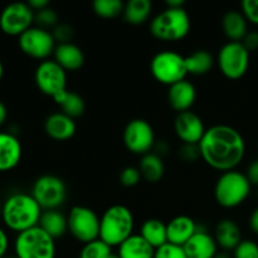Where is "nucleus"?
I'll list each match as a JSON object with an SVG mask.
<instances>
[{
    "label": "nucleus",
    "instance_id": "1",
    "mask_svg": "<svg viewBox=\"0 0 258 258\" xmlns=\"http://www.w3.org/2000/svg\"><path fill=\"white\" fill-rule=\"evenodd\" d=\"M202 159L222 173L234 170L243 160L246 143L238 130L228 125H214L207 128L199 143Z\"/></svg>",
    "mask_w": 258,
    "mask_h": 258
},
{
    "label": "nucleus",
    "instance_id": "2",
    "mask_svg": "<svg viewBox=\"0 0 258 258\" xmlns=\"http://www.w3.org/2000/svg\"><path fill=\"white\" fill-rule=\"evenodd\" d=\"M43 209L32 194L18 191L4 199L2 209L3 224L15 233H22L39 224Z\"/></svg>",
    "mask_w": 258,
    "mask_h": 258
},
{
    "label": "nucleus",
    "instance_id": "3",
    "mask_svg": "<svg viewBox=\"0 0 258 258\" xmlns=\"http://www.w3.org/2000/svg\"><path fill=\"white\" fill-rule=\"evenodd\" d=\"M135 219L125 206L115 204L105 211L100 221V239L110 247L120 246L133 236Z\"/></svg>",
    "mask_w": 258,
    "mask_h": 258
},
{
    "label": "nucleus",
    "instance_id": "4",
    "mask_svg": "<svg viewBox=\"0 0 258 258\" xmlns=\"http://www.w3.org/2000/svg\"><path fill=\"white\" fill-rule=\"evenodd\" d=\"M190 17L185 8H165L150 22V32L164 42L181 40L190 32Z\"/></svg>",
    "mask_w": 258,
    "mask_h": 258
},
{
    "label": "nucleus",
    "instance_id": "5",
    "mask_svg": "<svg viewBox=\"0 0 258 258\" xmlns=\"http://www.w3.org/2000/svg\"><path fill=\"white\" fill-rule=\"evenodd\" d=\"M251 186L246 174L236 169L224 171L214 186V198L223 208H236L248 198Z\"/></svg>",
    "mask_w": 258,
    "mask_h": 258
},
{
    "label": "nucleus",
    "instance_id": "6",
    "mask_svg": "<svg viewBox=\"0 0 258 258\" xmlns=\"http://www.w3.org/2000/svg\"><path fill=\"white\" fill-rule=\"evenodd\" d=\"M14 254L18 258H54L55 239L39 226L33 227L17 234Z\"/></svg>",
    "mask_w": 258,
    "mask_h": 258
},
{
    "label": "nucleus",
    "instance_id": "7",
    "mask_svg": "<svg viewBox=\"0 0 258 258\" xmlns=\"http://www.w3.org/2000/svg\"><path fill=\"white\" fill-rule=\"evenodd\" d=\"M150 72L158 82L171 86L185 80V57L175 50H161L156 53L150 62Z\"/></svg>",
    "mask_w": 258,
    "mask_h": 258
},
{
    "label": "nucleus",
    "instance_id": "8",
    "mask_svg": "<svg viewBox=\"0 0 258 258\" xmlns=\"http://www.w3.org/2000/svg\"><path fill=\"white\" fill-rule=\"evenodd\" d=\"M30 194L43 211H52L64 204L67 199V185L59 176L44 174L35 179Z\"/></svg>",
    "mask_w": 258,
    "mask_h": 258
},
{
    "label": "nucleus",
    "instance_id": "9",
    "mask_svg": "<svg viewBox=\"0 0 258 258\" xmlns=\"http://www.w3.org/2000/svg\"><path fill=\"white\" fill-rule=\"evenodd\" d=\"M68 232L83 244L100 238V221L93 209L83 206H76L67 217Z\"/></svg>",
    "mask_w": 258,
    "mask_h": 258
},
{
    "label": "nucleus",
    "instance_id": "10",
    "mask_svg": "<svg viewBox=\"0 0 258 258\" xmlns=\"http://www.w3.org/2000/svg\"><path fill=\"white\" fill-rule=\"evenodd\" d=\"M249 54L242 42H227L218 52L217 62L222 73L229 80H238L247 73L249 67Z\"/></svg>",
    "mask_w": 258,
    "mask_h": 258
},
{
    "label": "nucleus",
    "instance_id": "11",
    "mask_svg": "<svg viewBox=\"0 0 258 258\" xmlns=\"http://www.w3.org/2000/svg\"><path fill=\"white\" fill-rule=\"evenodd\" d=\"M18 45L25 55L34 59L45 60L54 53L55 39L48 29L33 25L18 37Z\"/></svg>",
    "mask_w": 258,
    "mask_h": 258
},
{
    "label": "nucleus",
    "instance_id": "12",
    "mask_svg": "<svg viewBox=\"0 0 258 258\" xmlns=\"http://www.w3.org/2000/svg\"><path fill=\"white\" fill-rule=\"evenodd\" d=\"M34 17V10L28 3H10L0 13V30L10 37H19L33 27Z\"/></svg>",
    "mask_w": 258,
    "mask_h": 258
},
{
    "label": "nucleus",
    "instance_id": "13",
    "mask_svg": "<svg viewBox=\"0 0 258 258\" xmlns=\"http://www.w3.org/2000/svg\"><path fill=\"white\" fill-rule=\"evenodd\" d=\"M34 82L40 92L54 98L67 90V71L54 59L42 60L35 68Z\"/></svg>",
    "mask_w": 258,
    "mask_h": 258
},
{
    "label": "nucleus",
    "instance_id": "14",
    "mask_svg": "<svg viewBox=\"0 0 258 258\" xmlns=\"http://www.w3.org/2000/svg\"><path fill=\"white\" fill-rule=\"evenodd\" d=\"M123 144L134 154L145 155L155 145V133L153 126L144 118H134L123 130Z\"/></svg>",
    "mask_w": 258,
    "mask_h": 258
},
{
    "label": "nucleus",
    "instance_id": "15",
    "mask_svg": "<svg viewBox=\"0 0 258 258\" xmlns=\"http://www.w3.org/2000/svg\"><path fill=\"white\" fill-rule=\"evenodd\" d=\"M174 130L183 144H199L206 134L203 120L193 111H184L176 115Z\"/></svg>",
    "mask_w": 258,
    "mask_h": 258
},
{
    "label": "nucleus",
    "instance_id": "16",
    "mask_svg": "<svg viewBox=\"0 0 258 258\" xmlns=\"http://www.w3.org/2000/svg\"><path fill=\"white\" fill-rule=\"evenodd\" d=\"M23 146L17 135L9 131H0V173H7L19 165Z\"/></svg>",
    "mask_w": 258,
    "mask_h": 258
},
{
    "label": "nucleus",
    "instance_id": "17",
    "mask_svg": "<svg viewBox=\"0 0 258 258\" xmlns=\"http://www.w3.org/2000/svg\"><path fill=\"white\" fill-rule=\"evenodd\" d=\"M196 100L197 90L190 81L183 80L169 86V105L178 113L184 112V111H190L191 106L194 105Z\"/></svg>",
    "mask_w": 258,
    "mask_h": 258
},
{
    "label": "nucleus",
    "instance_id": "18",
    "mask_svg": "<svg viewBox=\"0 0 258 258\" xmlns=\"http://www.w3.org/2000/svg\"><path fill=\"white\" fill-rule=\"evenodd\" d=\"M44 131L50 139L57 141L70 140L77 131L75 118L63 112L50 113L44 121Z\"/></svg>",
    "mask_w": 258,
    "mask_h": 258
},
{
    "label": "nucleus",
    "instance_id": "19",
    "mask_svg": "<svg viewBox=\"0 0 258 258\" xmlns=\"http://www.w3.org/2000/svg\"><path fill=\"white\" fill-rule=\"evenodd\" d=\"M183 248L188 258H214L218 252V244L208 232L198 229Z\"/></svg>",
    "mask_w": 258,
    "mask_h": 258
},
{
    "label": "nucleus",
    "instance_id": "20",
    "mask_svg": "<svg viewBox=\"0 0 258 258\" xmlns=\"http://www.w3.org/2000/svg\"><path fill=\"white\" fill-rule=\"evenodd\" d=\"M198 231V226L189 216H178L166 224L168 243L183 247Z\"/></svg>",
    "mask_w": 258,
    "mask_h": 258
},
{
    "label": "nucleus",
    "instance_id": "21",
    "mask_svg": "<svg viewBox=\"0 0 258 258\" xmlns=\"http://www.w3.org/2000/svg\"><path fill=\"white\" fill-rule=\"evenodd\" d=\"M54 60L66 71H77L85 64V54L75 43H60L55 45Z\"/></svg>",
    "mask_w": 258,
    "mask_h": 258
},
{
    "label": "nucleus",
    "instance_id": "22",
    "mask_svg": "<svg viewBox=\"0 0 258 258\" xmlns=\"http://www.w3.org/2000/svg\"><path fill=\"white\" fill-rule=\"evenodd\" d=\"M214 232L217 244L223 251H233L242 241L241 228L233 219L226 218L219 221Z\"/></svg>",
    "mask_w": 258,
    "mask_h": 258
},
{
    "label": "nucleus",
    "instance_id": "23",
    "mask_svg": "<svg viewBox=\"0 0 258 258\" xmlns=\"http://www.w3.org/2000/svg\"><path fill=\"white\" fill-rule=\"evenodd\" d=\"M248 20L243 13L238 10H228L222 18V28L224 34L232 42H242L248 33Z\"/></svg>",
    "mask_w": 258,
    "mask_h": 258
},
{
    "label": "nucleus",
    "instance_id": "24",
    "mask_svg": "<svg viewBox=\"0 0 258 258\" xmlns=\"http://www.w3.org/2000/svg\"><path fill=\"white\" fill-rule=\"evenodd\" d=\"M117 254L120 258H154L155 248L140 234H133L118 246Z\"/></svg>",
    "mask_w": 258,
    "mask_h": 258
},
{
    "label": "nucleus",
    "instance_id": "25",
    "mask_svg": "<svg viewBox=\"0 0 258 258\" xmlns=\"http://www.w3.org/2000/svg\"><path fill=\"white\" fill-rule=\"evenodd\" d=\"M141 178L148 183H158L165 174V165L163 158L156 153H148L143 155L139 164Z\"/></svg>",
    "mask_w": 258,
    "mask_h": 258
},
{
    "label": "nucleus",
    "instance_id": "26",
    "mask_svg": "<svg viewBox=\"0 0 258 258\" xmlns=\"http://www.w3.org/2000/svg\"><path fill=\"white\" fill-rule=\"evenodd\" d=\"M38 226L54 239L60 238L68 232L67 218L58 209L43 211Z\"/></svg>",
    "mask_w": 258,
    "mask_h": 258
},
{
    "label": "nucleus",
    "instance_id": "27",
    "mask_svg": "<svg viewBox=\"0 0 258 258\" xmlns=\"http://www.w3.org/2000/svg\"><path fill=\"white\" fill-rule=\"evenodd\" d=\"M140 236L155 249L168 243L166 224L158 218L146 219L141 226Z\"/></svg>",
    "mask_w": 258,
    "mask_h": 258
},
{
    "label": "nucleus",
    "instance_id": "28",
    "mask_svg": "<svg viewBox=\"0 0 258 258\" xmlns=\"http://www.w3.org/2000/svg\"><path fill=\"white\" fill-rule=\"evenodd\" d=\"M53 100H54L57 105H59L60 110H62L60 112H63L64 115L70 116L72 118L80 117L86 111V103L82 96H80L76 92H72L70 90L63 91L62 93L55 96Z\"/></svg>",
    "mask_w": 258,
    "mask_h": 258
},
{
    "label": "nucleus",
    "instance_id": "29",
    "mask_svg": "<svg viewBox=\"0 0 258 258\" xmlns=\"http://www.w3.org/2000/svg\"><path fill=\"white\" fill-rule=\"evenodd\" d=\"M153 9L150 0H128L125 3L123 18L127 23L133 25H139L149 19Z\"/></svg>",
    "mask_w": 258,
    "mask_h": 258
},
{
    "label": "nucleus",
    "instance_id": "30",
    "mask_svg": "<svg viewBox=\"0 0 258 258\" xmlns=\"http://www.w3.org/2000/svg\"><path fill=\"white\" fill-rule=\"evenodd\" d=\"M185 64L188 75L203 76L212 70L214 64V58L208 50L198 49L185 57Z\"/></svg>",
    "mask_w": 258,
    "mask_h": 258
},
{
    "label": "nucleus",
    "instance_id": "31",
    "mask_svg": "<svg viewBox=\"0 0 258 258\" xmlns=\"http://www.w3.org/2000/svg\"><path fill=\"white\" fill-rule=\"evenodd\" d=\"M92 8L98 17L111 19L123 14L125 3L122 0H95Z\"/></svg>",
    "mask_w": 258,
    "mask_h": 258
},
{
    "label": "nucleus",
    "instance_id": "32",
    "mask_svg": "<svg viewBox=\"0 0 258 258\" xmlns=\"http://www.w3.org/2000/svg\"><path fill=\"white\" fill-rule=\"evenodd\" d=\"M111 252V247L98 238L83 244L80 252V258H106Z\"/></svg>",
    "mask_w": 258,
    "mask_h": 258
},
{
    "label": "nucleus",
    "instance_id": "33",
    "mask_svg": "<svg viewBox=\"0 0 258 258\" xmlns=\"http://www.w3.org/2000/svg\"><path fill=\"white\" fill-rule=\"evenodd\" d=\"M35 13L34 22L37 23V27L47 29V28H54L59 24V18H58V13L52 8H44L42 10H38Z\"/></svg>",
    "mask_w": 258,
    "mask_h": 258
},
{
    "label": "nucleus",
    "instance_id": "34",
    "mask_svg": "<svg viewBox=\"0 0 258 258\" xmlns=\"http://www.w3.org/2000/svg\"><path fill=\"white\" fill-rule=\"evenodd\" d=\"M233 258H258V244L251 239H242L233 249Z\"/></svg>",
    "mask_w": 258,
    "mask_h": 258
},
{
    "label": "nucleus",
    "instance_id": "35",
    "mask_svg": "<svg viewBox=\"0 0 258 258\" xmlns=\"http://www.w3.org/2000/svg\"><path fill=\"white\" fill-rule=\"evenodd\" d=\"M120 183L122 184L123 186H127V188H131V186H135L140 183L141 174L139 168H135V166H126L122 170L120 171Z\"/></svg>",
    "mask_w": 258,
    "mask_h": 258
},
{
    "label": "nucleus",
    "instance_id": "36",
    "mask_svg": "<svg viewBox=\"0 0 258 258\" xmlns=\"http://www.w3.org/2000/svg\"><path fill=\"white\" fill-rule=\"evenodd\" d=\"M154 258H188L186 257L184 248L175 244L166 243L164 246L155 249Z\"/></svg>",
    "mask_w": 258,
    "mask_h": 258
},
{
    "label": "nucleus",
    "instance_id": "37",
    "mask_svg": "<svg viewBox=\"0 0 258 258\" xmlns=\"http://www.w3.org/2000/svg\"><path fill=\"white\" fill-rule=\"evenodd\" d=\"M52 34L54 37L55 42H58V44H60V43H70L72 40L73 34H75V30L67 23H59L57 27L53 28Z\"/></svg>",
    "mask_w": 258,
    "mask_h": 258
},
{
    "label": "nucleus",
    "instance_id": "38",
    "mask_svg": "<svg viewBox=\"0 0 258 258\" xmlns=\"http://www.w3.org/2000/svg\"><path fill=\"white\" fill-rule=\"evenodd\" d=\"M179 156L188 163L197 161L199 158H202L199 144H183L179 149Z\"/></svg>",
    "mask_w": 258,
    "mask_h": 258
},
{
    "label": "nucleus",
    "instance_id": "39",
    "mask_svg": "<svg viewBox=\"0 0 258 258\" xmlns=\"http://www.w3.org/2000/svg\"><path fill=\"white\" fill-rule=\"evenodd\" d=\"M241 7L246 19L252 24L258 25V0H243Z\"/></svg>",
    "mask_w": 258,
    "mask_h": 258
},
{
    "label": "nucleus",
    "instance_id": "40",
    "mask_svg": "<svg viewBox=\"0 0 258 258\" xmlns=\"http://www.w3.org/2000/svg\"><path fill=\"white\" fill-rule=\"evenodd\" d=\"M242 43H243L244 47L248 49V52H253V50H257L258 49V32L257 30H251L246 34V37L243 38V40H242Z\"/></svg>",
    "mask_w": 258,
    "mask_h": 258
},
{
    "label": "nucleus",
    "instance_id": "41",
    "mask_svg": "<svg viewBox=\"0 0 258 258\" xmlns=\"http://www.w3.org/2000/svg\"><path fill=\"white\" fill-rule=\"evenodd\" d=\"M246 176L252 185L258 186V159H256V160H253L249 164L248 168H247Z\"/></svg>",
    "mask_w": 258,
    "mask_h": 258
},
{
    "label": "nucleus",
    "instance_id": "42",
    "mask_svg": "<svg viewBox=\"0 0 258 258\" xmlns=\"http://www.w3.org/2000/svg\"><path fill=\"white\" fill-rule=\"evenodd\" d=\"M8 249H9V236L5 228L0 226V258L8 256Z\"/></svg>",
    "mask_w": 258,
    "mask_h": 258
},
{
    "label": "nucleus",
    "instance_id": "43",
    "mask_svg": "<svg viewBox=\"0 0 258 258\" xmlns=\"http://www.w3.org/2000/svg\"><path fill=\"white\" fill-rule=\"evenodd\" d=\"M28 4H29V7L34 12H38V10H42L44 8L49 7V0H29Z\"/></svg>",
    "mask_w": 258,
    "mask_h": 258
},
{
    "label": "nucleus",
    "instance_id": "44",
    "mask_svg": "<svg viewBox=\"0 0 258 258\" xmlns=\"http://www.w3.org/2000/svg\"><path fill=\"white\" fill-rule=\"evenodd\" d=\"M249 227L253 233L258 234V207L252 212L251 217H249Z\"/></svg>",
    "mask_w": 258,
    "mask_h": 258
},
{
    "label": "nucleus",
    "instance_id": "45",
    "mask_svg": "<svg viewBox=\"0 0 258 258\" xmlns=\"http://www.w3.org/2000/svg\"><path fill=\"white\" fill-rule=\"evenodd\" d=\"M8 118V108L5 106V103L0 100V127L5 123Z\"/></svg>",
    "mask_w": 258,
    "mask_h": 258
},
{
    "label": "nucleus",
    "instance_id": "46",
    "mask_svg": "<svg viewBox=\"0 0 258 258\" xmlns=\"http://www.w3.org/2000/svg\"><path fill=\"white\" fill-rule=\"evenodd\" d=\"M166 8H183L184 7V0H166L165 2Z\"/></svg>",
    "mask_w": 258,
    "mask_h": 258
},
{
    "label": "nucleus",
    "instance_id": "47",
    "mask_svg": "<svg viewBox=\"0 0 258 258\" xmlns=\"http://www.w3.org/2000/svg\"><path fill=\"white\" fill-rule=\"evenodd\" d=\"M214 258H231V256L228 254V252L223 251V252H217V254L214 256Z\"/></svg>",
    "mask_w": 258,
    "mask_h": 258
},
{
    "label": "nucleus",
    "instance_id": "48",
    "mask_svg": "<svg viewBox=\"0 0 258 258\" xmlns=\"http://www.w3.org/2000/svg\"><path fill=\"white\" fill-rule=\"evenodd\" d=\"M3 77H4V63H3L2 58H0V82H2Z\"/></svg>",
    "mask_w": 258,
    "mask_h": 258
},
{
    "label": "nucleus",
    "instance_id": "49",
    "mask_svg": "<svg viewBox=\"0 0 258 258\" xmlns=\"http://www.w3.org/2000/svg\"><path fill=\"white\" fill-rule=\"evenodd\" d=\"M106 258H120V256H118L117 253H113V252H111V253L108 254V256Z\"/></svg>",
    "mask_w": 258,
    "mask_h": 258
},
{
    "label": "nucleus",
    "instance_id": "50",
    "mask_svg": "<svg viewBox=\"0 0 258 258\" xmlns=\"http://www.w3.org/2000/svg\"><path fill=\"white\" fill-rule=\"evenodd\" d=\"M3 203H4V201H3L2 196H0V216H2V209H3Z\"/></svg>",
    "mask_w": 258,
    "mask_h": 258
},
{
    "label": "nucleus",
    "instance_id": "51",
    "mask_svg": "<svg viewBox=\"0 0 258 258\" xmlns=\"http://www.w3.org/2000/svg\"><path fill=\"white\" fill-rule=\"evenodd\" d=\"M4 258H18V257L14 254V256H5Z\"/></svg>",
    "mask_w": 258,
    "mask_h": 258
},
{
    "label": "nucleus",
    "instance_id": "52",
    "mask_svg": "<svg viewBox=\"0 0 258 258\" xmlns=\"http://www.w3.org/2000/svg\"><path fill=\"white\" fill-rule=\"evenodd\" d=\"M257 198H258V191H257Z\"/></svg>",
    "mask_w": 258,
    "mask_h": 258
}]
</instances>
